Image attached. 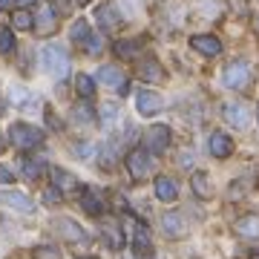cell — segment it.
<instances>
[{
  "label": "cell",
  "mask_w": 259,
  "mask_h": 259,
  "mask_svg": "<svg viewBox=\"0 0 259 259\" xmlns=\"http://www.w3.org/2000/svg\"><path fill=\"white\" fill-rule=\"evenodd\" d=\"M40 66L47 69L52 78H66L69 75V55H66L64 47H58V44H49V47L40 49Z\"/></svg>",
  "instance_id": "6da1fadb"
},
{
  "label": "cell",
  "mask_w": 259,
  "mask_h": 259,
  "mask_svg": "<svg viewBox=\"0 0 259 259\" xmlns=\"http://www.w3.org/2000/svg\"><path fill=\"white\" fill-rule=\"evenodd\" d=\"M9 136H12V144L20 147V150H32L44 141V133H40L35 124H26V121H15L12 130H9Z\"/></svg>",
  "instance_id": "7a4b0ae2"
},
{
  "label": "cell",
  "mask_w": 259,
  "mask_h": 259,
  "mask_svg": "<svg viewBox=\"0 0 259 259\" xmlns=\"http://www.w3.org/2000/svg\"><path fill=\"white\" fill-rule=\"evenodd\" d=\"M150 167H153V158H150V153L144 147H136L127 153V170L130 176L136 179V182H141V179L150 173Z\"/></svg>",
  "instance_id": "3957f363"
},
{
  "label": "cell",
  "mask_w": 259,
  "mask_h": 259,
  "mask_svg": "<svg viewBox=\"0 0 259 259\" xmlns=\"http://www.w3.org/2000/svg\"><path fill=\"white\" fill-rule=\"evenodd\" d=\"M167 147H170V127H164V124L150 127L147 136H144V150H147L150 156H158V153H164Z\"/></svg>",
  "instance_id": "277c9868"
},
{
  "label": "cell",
  "mask_w": 259,
  "mask_h": 259,
  "mask_svg": "<svg viewBox=\"0 0 259 259\" xmlns=\"http://www.w3.org/2000/svg\"><path fill=\"white\" fill-rule=\"evenodd\" d=\"M136 107H139L141 115L153 118V115H158V112L164 110V101H161V95H158L156 90H139V95H136Z\"/></svg>",
  "instance_id": "5b68a950"
},
{
  "label": "cell",
  "mask_w": 259,
  "mask_h": 259,
  "mask_svg": "<svg viewBox=\"0 0 259 259\" xmlns=\"http://www.w3.org/2000/svg\"><path fill=\"white\" fill-rule=\"evenodd\" d=\"M133 253L141 259L153 256V239H150V231L144 222H133Z\"/></svg>",
  "instance_id": "8992f818"
},
{
  "label": "cell",
  "mask_w": 259,
  "mask_h": 259,
  "mask_svg": "<svg viewBox=\"0 0 259 259\" xmlns=\"http://www.w3.org/2000/svg\"><path fill=\"white\" fill-rule=\"evenodd\" d=\"M55 228H58V233L64 236V242H72V245H81V242H87V231H83V228L75 222V219H69V216H61V219H55Z\"/></svg>",
  "instance_id": "52a82bcc"
},
{
  "label": "cell",
  "mask_w": 259,
  "mask_h": 259,
  "mask_svg": "<svg viewBox=\"0 0 259 259\" xmlns=\"http://www.w3.org/2000/svg\"><path fill=\"white\" fill-rule=\"evenodd\" d=\"M222 115H225V121H228L231 127H236V130H245L250 124L248 107H245V104H239V101H228L222 107Z\"/></svg>",
  "instance_id": "ba28073f"
},
{
  "label": "cell",
  "mask_w": 259,
  "mask_h": 259,
  "mask_svg": "<svg viewBox=\"0 0 259 259\" xmlns=\"http://www.w3.org/2000/svg\"><path fill=\"white\" fill-rule=\"evenodd\" d=\"M248 78H250L248 64H242V61H233V64L225 69V75H222V81H225L228 90H242V87L248 83Z\"/></svg>",
  "instance_id": "9c48e42d"
},
{
  "label": "cell",
  "mask_w": 259,
  "mask_h": 259,
  "mask_svg": "<svg viewBox=\"0 0 259 259\" xmlns=\"http://www.w3.org/2000/svg\"><path fill=\"white\" fill-rule=\"evenodd\" d=\"M98 83H101L104 90H121L124 83H130L127 78H124V72H121L118 66H101L98 69Z\"/></svg>",
  "instance_id": "30bf717a"
},
{
  "label": "cell",
  "mask_w": 259,
  "mask_h": 259,
  "mask_svg": "<svg viewBox=\"0 0 259 259\" xmlns=\"http://www.w3.org/2000/svg\"><path fill=\"white\" fill-rule=\"evenodd\" d=\"M190 47L196 49V52H202V55L213 58L222 52V44H219V37L216 35H193L190 37Z\"/></svg>",
  "instance_id": "8fae6325"
},
{
  "label": "cell",
  "mask_w": 259,
  "mask_h": 259,
  "mask_svg": "<svg viewBox=\"0 0 259 259\" xmlns=\"http://www.w3.org/2000/svg\"><path fill=\"white\" fill-rule=\"evenodd\" d=\"M161 228H164L167 236H173V239H182L187 233V222L182 213H164L161 216Z\"/></svg>",
  "instance_id": "7c38bea8"
},
{
  "label": "cell",
  "mask_w": 259,
  "mask_h": 259,
  "mask_svg": "<svg viewBox=\"0 0 259 259\" xmlns=\"http://www.w3.org/2000/svg\"><path fill=\"white\" fill-rule=\"evenodd\" d=\"M0 202L9 204L12 210H20V213H32V210H35V202H32V199H29L26 193H18V190L0 193Z\"/></svg>",
  "instance_id": "4fadbf2b"
},
{
  "label": "cell",
  "mask_w": 259,
  "mask_h": 259,
  "mask_svg": "<svg viewBox=\"0 0 259 259\" xmlns=\"http://www.w3.org/2000/svg\"><path fill=\"white\" fill-rule=\"evenodd\" d=\"M32 20H37L35 23L37 35H49V32L55 29V9H52L49 3H40V12H37V18H32Z\"/></svg>",
  "instance_id": "5bb4252c"
},
{
  "label": "cell",
  "mask_w": 259,
  "mask_h": 259,
  "mask_svg": "<svg viewBox=\"0 0 259 259\" xmlns=\"http://www.w3.org/2000/svg\"><path fill=\"white\" fill-rule=\"evenodd\" d=\"M98 23H101L104 32H112V29L121 26V15L115 12V6H112V3H104L101 9H98Z\"/></svg>",
  "instance_id": "9a60e30c"
},
{
  "label": "cell",
  "mask_w": 259,
  "mask_h": 259,
  "mask_svg": "<svg viewBox=\"0 0 259 259\" xmlns=\"http://www.w3.org/2000/svg\"><path fill=\"white\" fill-rule=\"evenodd\" d=\"M210 153L216 158H228L233 153V141L228 139L225 133H219V130H216V133L210 136Z\"/></svg>",
  "instance_id": "2e32d148"
},
{
  "label": "cell",
  "mask_w": 259,
  "mask_h": 259,
  "mask_svg": "<svg viewBox=\"0 0 259 259\" xmlns=\"http://www.w3.org/2000/svg\"><path fill=\"white\" fill-rule=\"evenodd\" d=\"M81 207L87 213H93V216H98V213L104 210V199L98 190H90V187H83L81 190Z\"/></svg>",
  "instance_id": "e0dca14e"
},
{
  "label": "cell",
  "mask_w": 259,
  "mask_h": 259,
  "mask_svg": "<svg viewBox=\"0 0 259 259\" xmlns=\"http://www.w3.org/2000/svg\"><path fill=\"white\" fill-rule=\"evenodd\" d=\"M156 196L161 199V202H173V199L179 196V185L170 176H158L156 179Z\"/></svg>",
  "instance_id": "ac0fdd59"
},
{
  "label": "cell",
  "mask_w": 259,
  "mask_h": 259,
  "mask_svg": "<svg viewBox=\"0 0 259 259\" xmlns=\"http://www.w3.org/2000/svg\"><path fill=\"white\" fill-rule=\"evenodd\" d=\"M190 185H193V193L199 196V199H213V185H210V176H207L204 170L193 173V179H190Z\"/></svg>",
  "instance_id": "d6986e66"
},
{
  "label": "cell",
  "mask_w": 259,
  "mask_h": 259,
  "mask_svg": "<svg viewBox=\"0 0 259 259\" xmlns=\"http://www.w3.org/2000/svg\"><path fill=\"white\" fill-rule=\"evenodd\" d=\"M236 233L245 239H259V216H242L236 222Z\"/></svg>",
  "instance_id": "ffe728a7"
},
{
  "label": "cell",
  "mask_w": 259,
  "mask_h": 259,
  "mask_svg": "<svg viewBox=\"0 0 259 259\" xmlns=\"http://www.w3.org/2000/svg\"><path fill=\"white\" fill-rule=\"evenodd\" d=\"M9 101L18 104V107H32V104H37V95H32L26 87H12L9 90Z\"/></svg>",
  "instance_id": "44dd1931"
},
{
  "label": "cell",
  "mask_w": 259,
  "mask_h": 259,
  "mask_svg": "<svg viewBox=\"0 0 259 259\" xmlns=\"http://www.w3.org/2000/svg\"><path fill=\"white\" fill-rule=\"evenodd\" d=\"M139 75L144 78V81H150V83H158L161 78H164V72L158 69V61H153V58H150V61H144V64L139 66Z\"/></svg>",
  "instance_id": "7402d4cb"
},
{
  "label": "cell",
  "mask_w": 259,
  "mask_h": 259,
  "mask_svg": "<svg viewBox=\"0 0 259 259\" xmlns=\"http://www.w3.org/2000/svg\"><path fill=\"white\" fill-rule=\"evenodd\" d=\"M75 93L81 95V98H93V93H95V81L90 78V75H78L75 78Z\"/></svg>",
  "instance_id": "603a6c76"
},
{
  "label": "cell",
  "mask_w": 259,
  "mask_h": 259,
  "mask_svg": "<svg viewBox=\"0 0 259 259\" xmlns=\"http://www.w3.org/2000/svg\"><path fill=\"white\" fill-rule=\"evenodd\" d=\"M52 176H55V187H58V190H78V179H75L72 173H66V170H55Z\"/></svg>",
  "instance_id": "cb8c5ba5"
},
{
  "label": "cell",
  "mask_w": 259,
  "mask_h": 259,
  "mask_svg": "<svg viewBox=\"0 0 259 259\" xmlns=\"http://www.w3.org/2000/svg\"><path fill=\"white\" fill-rule=\"evenodd\" d=\"M87 35H90V23H87V20H75L72 29H69L72 44H83V40H87Z\"/></svg>",
  "instance_id": "d4e9b609"
},
{
  "label": "cell",
  "mask_w": 259,
  "mask_h": 259,
  "mask_svg": "<svg viewBox=\"0 0 259 259\" xmlns=\"http://www.w3.org/2000/svg\"><path fill=\"white\" fill-rule=\"evenodd\" d=\"M72 118L78 121V124H90V121L95 118V115H93V107H90L87 101L75 104V110H72Z\"/></svg>",
  "instance_id": "484cf974"
},
{
  "label": "cell",
  "mask_w": 259,
  "mask_h": 259,
  "mask_svg": "<svg viewBox=\"0 0 259 259\" xmlns=\"http://www.w3.org/2000/svg\"><path fill=\"white\" fill-rule=\"evenodd\" d=\"M81 47L87 49L90 55H98V52L104 49V40H101V35H93V32H90V35H87V40H83Z\"/></svg>",
  "instance_id": "4316f807"
},
{
  "label": "cell",
  "mask_w": 259,
  "mask_h": 259,
  "mask_svg": "<svg viewBox=\"0 0 259 259\" xmlns=\"http://www.w3.org/2000/svg\"><path fill=\"white\" fill-rule=\"evenodd\" d=\"M15 49V35H12V29L0 26V52H12Z\"/></svg>",
  "instance_id": "83f0119b"
},
{
  "label": "cell",
  "mask_w": 259,
  "mask_h": 259,
  "mask_svg": "<svg viewBox=\"0 0 259 259\" xmlns=\"http://www.w3.org/2000/svg\"><path fill=\"white\" fill-rule=\"evenodd\" d=\"M23 173H26V179H37L40 173H44V161H32V158H26V161H23Z\"/></svg>",
  "instance_id": "f1b7e54d"
},
{
  "label": "cell",
  "mask_w": 259,
  "mask_h": 259,
  "mask_svg": "<svg viewBox=\"0 0 259 259\" xmlns=\"http://www.w3.org/2000/svg\"><path fill=\"white\" fill-rule=\"evenodd\" d=\"M12 20H15L18 29H32V15H29L26 9H18L15 15H12Z\"/></svg>",
  "instance_id": "f546056e"
},
{
  "label": "cell",
  "mask_w": 259,
  "mask_h": 259,
  "mask_svg": "<svg viewBox=\"0 0 259 259\" xmlns=\"http://www.w3.org/2000/svg\"><path fill=\"white\" fill-rule=\"evenodd\" d=\"M72 150L78 153V156H83V158H93V156H95V147L90 144V141H83V144H75Z\"/></svg>",
  "instance_id": "4dcf8cb0"
},
{
  "label": "cell",
  "mask_w": 259,
  "mask_h": 259,
  "mask_svg": "<svg viewBox=\"0 0 259 259\" xmlns=\"http://www.w3.org/2000/svg\"><path fill=\"white\" fill-rule=\"evenodd\" d=\"M35 256H37V259H61V253H58L55 248H37Z\"/></svg>",
  "instance_id": "1f68e13d"
},
{
  "label": "cell",
  "mask_w": 259,
  "mask_h": 259,
  "mask_svg": "<svg viewBox=\"0 0 259 259\" xmlns=\"http://www.w3.org/2000/svg\"><path fill=\"white\" fill-rule=\"evenodd\" d=\"M12 182H15V173L6 164H0V185H12Z\"/></svg>",
  "instance_id": "d6a6232c"
},
{
  "label": "cell",
  "mask_w": 259,
  "mask_h": 259,
  "mask_svg": "<svg viewBox=\"0 0 259 259\" xmlns=\"http://www.w3.org/2000/svg\"><path fill=\"white\" fill-rule=\"evenodd\" d=\"M44 202H47V204H55V202H61V190H58V187H49L47 193H44Z\"/></svg>",
  "instance_id": "836d02e7"
},
{
  "label": "cell",
  "mask_w": 259,
  "mask_h": 259,
  "mask_svg": "<svg viewBox=\"0 0 259 259\" xmlns=\"http://www.w3.org/2000/svg\"><path fill=\"white\" fill-rule=\"evenodd\" d=\"M115 49H118V55H127V58L136 55V47H133V44H127V40H121V44H118Z\"/></svg>",
  "instance_id": "e575fe53"
},
{
  "label": "cell",
  "mask_w": 259,
  "mask_h": 259,
  "mask_svg": "<svg viewBox=\"0 0 259 259\" xmlns=\"http://www.w3.org/2000/svg\"><path fill=\"white\" fill-rule=\"evenodd\" d=\"M47 121H49V127H52V130H58V127H61V121H58L55 115H52V110H47Z\"/></svg>",
  "instance_id": "d590c367"
},
{
  "label": "cell",
  "mask_w": 259,
  "mask_h": 259,
  "mask_svg": "<svg viewBox=\"0 0 259 259\" xmlns=\"http://www.w3.org/2000/svg\"><path fill=\"white\" fill-rule=\"evenodd\" d=\"M12 6V0H0V9H9Z\"/></svg>",
  "instance_id": "8d00e7d4"
},
{
  "label": "cell",
  "mask_w": 259,
  "mask_h": 259,
  "mask_svg": "<svg viewBox=\"0 0 259 259\" xmlns=\"http://www.w3.org/2000/svg\"><path fill=\"white\" fill-rule=\"evenodd\" d=\"M20 6H29V3H35V0H18Z\"/></svg>",
  "instance_id": "74e56055"
}]
</instances>
